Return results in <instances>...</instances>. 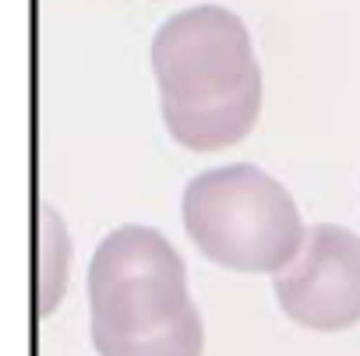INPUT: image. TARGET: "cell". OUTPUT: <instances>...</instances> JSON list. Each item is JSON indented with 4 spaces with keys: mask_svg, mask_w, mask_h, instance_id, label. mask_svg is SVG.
<instances>
[{
    "mask_svg": "<svg viewBox=\"0 0 360 356\" xmlns=\"http://www.w3.org/2000/svg\"><path fill=\"white\" fill-rule=\"evenodd\" d=\"M71 275V237L57 209L36 205V317L57 310Z\"/></svg>",
    "mask_w": 360,
    "mask_h": 356,
    "instance_id": "5",
    "label": "cell"
},
{
    "mask_svg": "<svg viewBox=\"0 0 360 356\" xmlns=\"http://www.w3.org/2000/svg\"><path fill=\"white\" fill-rule=\"evenodd\" d=\"M99 356H202L205 349V324L198 307L180 321L145 331V335H92Z\"/></svg>",
    "mask_w": 360,
    "mask_h": 356,
    "instance_id": "6",
    "label": "cell"
},
{
    "mask_svg": "<svg viewBox=\"0 0 360 356\" xmlns=\"http://www.w3.org/2000/svg\"><path fill=\"white\" fill-rule=\"evenodd\" d=\"M92 335H145L195 310L173 244L148 226L113 230L89 265Z\"/></svg>",
    "mask_w": 360,
    "mask_h": 356,
    "instance_id": "3",
    "label": "cell"
},
{
    "mask_svg": "<svg viewBox=\"0 0 360 356\" xmlns=\"http://www.w3.org/2000/svg\"><path fill=\"white\" fill-rule=\"evenodd\" d=\"M283 314L314 331H342L360 321V237L321 223L307 230L300 254L276 275Z\"/></svg>",
    "mask_w": 360,
    "mask_h": 356,
    "instance_id": "4",
    "label": "cell"
},
{
    "mask_svg": "<svg viewBox=\"0 0 360 356\" xmlns=\"http://www.w3.org/2000/svg\"><path fill=\"white\" fill-rule=\"evenodd\" d=\"M184 226L205 258L233 272L279 275L307 240L290 191L248 162L195 176L184 191Z\"/></svg>",
    "mask_w": 360,
    "mask_h": 356,
    "instance_id": "2",
    "label": "cell"
},
{
    "mask_svg": "<svg viewBox=\"0 0 360 356\" xmlns=\"http://www.w3.org/2000/svg\"><path fill=\"white\" fill-rule=\"evenodd\" d=\"M152 74L169 134L195 152L240 141L262 113V67L244 22L216 4L188 8L152 39Z\"/></svg>",
    "mask_w": 360,
    "mask_h": 356,
    "instance_id": "1",
    "label": "cell"
}]
</instances>
